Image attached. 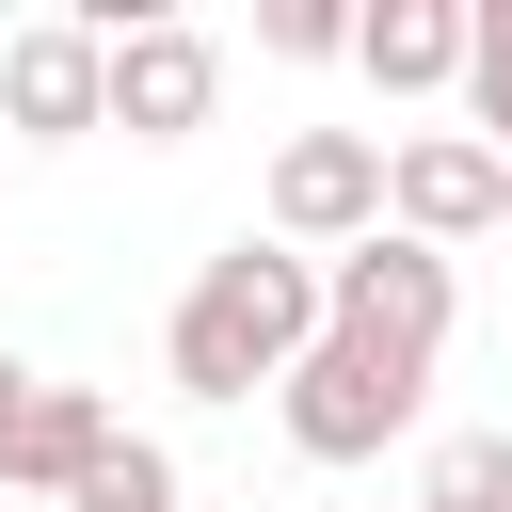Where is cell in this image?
Masks as SVG:
<instances>
[{
  "instance_id": "obj_9",
  "label": "cell",
  "mask_w": 512,
  "mask_h": 512,
  "mask_svg": "<svg viewBox=\"0 0 512 512\" xmlns=\"http://www.w3.org/2000/svg\"><path fill=\"white\" fill-rule=\"evenodd\" d=\"M352 64L384 96H464V0H368L352 16Z\"/></svg>"
},
{
  "instance_id": "obj_8",
  "label": "cell",
  "mask_w": 512,
  "mask_h": 512,
  "mask_svg": "<svg viewBox=\"0 0 512 512\" xmlns=\"http://www.w3.org/2000/svg\"><path fill=\"white\" fill-rule=\"evenodd\" d=\"M112 448H128V416H112L96 384H32V416H16V464H0V480H16V496H80Z\"/></svg>"
},
{
  "instance_id": "obj_12",
  "label": "cell",
  "mask_w": 512,
  "mask_h": 512,
  "mask_svg": "<svg viewBox=\"0 0 512 512\" xmlns=\"http://www.w3.org/2000/svg\"><path fill=\"white\" fill-rule=\"evenodd\" d=\"M64 512H176V448H160V432H128V448H112Z\"/></svg>"
},
{
  "instance_id": "obj_2",
  "label": "cell",
  "mask_w": 512,
  "mask_h": 512,
  "mask_svg": "<svg viewBox=\"0 0 512 512\" xmlns=\"http://www.w3.org/2000/svg\"><path fill=\"white\" fill-rule=\"evenodd\" d=\"M448 320H464V272L432 256V240H352V256H320V336H352V352H384V368H448Z\"/></svg>"
},
{
  "instance_id": "obj_10",
  "label": "cell",
  "mask_w": 512,
  "mask_h": 512,
  "mask_svg": "<svg viewBox=\"0 0 512 512\" xmlns=\"http://www.w3.org/2000/svg\"><path fill=\"white\" fill-rule=\"evenodd\" d=\"M464 128L512 160V0H464Z\"/></svg>"
},
{
  "instance_id": "obj_13",
  "label": "cell",
  "mask_w": 512,
  "mask_h": 512,
  "mask_svg": "<svg viewBox=\"0 0 512 512\" xmlns=\"http://www.w3.org/2000/svg\"><path fill=\"white\" fill-rule=\"evenodd\" d=\"M256 48L272 64H352V16L336 0H256Z\"/></svg>"
},
{
  "instance_id": "obj_1",
  "label": "cell",
  "mask_w": 512,
  "mask_h": 512,
  "mask_svg": "<svg viewBox=\"0 0 512 512\" xmlns=\"http://www.w3.org/2000/svg\"><path fill=\"white\" fill-rule=\"evenodd\" d=\"M320 352V256H288V240H224L192 288H176V320H160V368L192 384V400H256V384H288Z\"/></svg>"
},
{
  "instance_id": "obj_7",
  "label": "cell",
  "mask_w": 512,
  "mask_h": 512,
  "mask_svg": "<svg viewBox=\"0 0 512 512\" xmlns=\"http://www.w3.org/2000/svg\"><path fill=\"white\" fill-rule=\"evenodd\" d=\"M208 112H224V48L192 16H128L112 32V128L128 144H192Z\"/></svg>"
},
{
  "instance_id": "obj_3",
  "label": "cell",
  "mask_w": 512,
  "mask_h": 512,
  "mask_svg": "<svg viewBox=\"0 0 512 512\" xmlns=\"http://www.w3.org/2000/svg\"><path fill=\"white\" fill-rule=\"evenodd\" d=\"M272 416H288V448H304V464H368V448H400V432L432 416V384H416V368H384V352H352V336H320V352L272 384Z\"/></svg>"
},
{
  "instance_id": "obj_5",
  "label": "cell",
  "mask_w": 512,
  "mask_h": 512,
  "mask_svg": "<svg viewBox=\"0 0 512 512\" xmlns=\"http://www.w3.org/2000/svg\"><path fill=\"white\" fill-rule=\"evenodd\" d=\"M0 128H16V144L112 128V32H96V16H16V32H0Z\"/></svg>"
},
{
  "instance_id": "obj_6",
  "label": "cell",
  "mask_w": 512,
  "mask_h": 512,
  "mask_svg": "<svg viewBox=\"0 0 512 512\" xmlns=\"http://www.w3.org/2000/svg\"><path fill=\"white\" fill-rule=\"evenodd\" d=\"M384 224H400V240H432V256H464V240H496V224H512V160H496L480 128H416V144L384 160Z\"/></svg>"
},
{
  "instance_id": "obj_14",
  "label": "cell",
  "mask_w": 512,
  "mask_h": 512,
  "mask_svg": "<svg viewBox=\"0 0 512 512\" xmlns=\"http://www.w3.org/2000/svg\"><path fill=\"white\" fill-rule=\"evenodd\" d=\"M32 384H48V368H16V352H0V464H16V416H32Z\"/></svg>"
},
{
  "instance_id": "obj_11",
  "label": "cell",
  "mask_w": 512,
  "mask_h": 512,
  "mask_svg": "<svg viewBox=\"0 0 512 512\" xmlns=\"http://www.w3.org/2000/svg\"><path fill=\"white\" fill-rule=\"evenodd\" d=\"M416 512H512V432H448L432 480H416Z\"/></svg>"
},
{
  "instance_id": "obj_4",
  "label": "cell",
  "mask_w": 512,
  "mask_h": 512,
  "mask_svg": "<svg viewBox=\"0 0 512 512\" xmlns=\"http://www.w3.org/2000/svg\"><path fill=\"white\" fill-rule=\"evenodd\" d=\"M384 160H400V144H368V128H288V144H272V240H288V256L384 240Z\"/></svg>"
}]
</instances>
